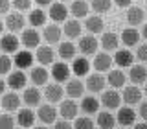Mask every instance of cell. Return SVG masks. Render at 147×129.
Returning a JSON list of instances; mask_svg holds the SVG:
<instances>
[{"instance_id":"cell-10","label":"cell","mask_w":147,"mask_h":129,"mask_svg":"<svg viewBox=\"0 0 147 129\" xmlns=\"http://www.w3.org/2000/svg\"><path fill=\"white\" fill-rule=\"evenodd\" d=\"M26 81H28L26 74L22 72V70H17V72L9 74L7 87H9V89H13V90H20V89H24V87H26Z\"/></svg>"},{"instance_id":"cell-11","label":"cell","mask_w":147,"mask_h":129,"mask_svg":"<svg viewBox=\"0 0 147 129\" xmlns=\"http://www.w3.org/2000/svg\"><path fill=\"white\" fill-rule=\"evenodd\" d=\"M37 118L40 122H44V126L48 124H55V118H57V111L52 105H40L39 107V113H37Z\"/></svg>"},{"instance_id":"cell-12","label":"cell","mask_w":147,"mask_h":129,"mask_svg":"<svg viewBox=\"0 0 147 129\" xmlns=\"http://www.w3.org/2000/svg\"><path fill=\"white\" fill-rule=\"evenodd\" d=\"M129 77L134 85H140V83H147V68L144 64H132L131 70H129Z\"/></svg>"},{"instance_id":"cell-26","label":"cell","mask_w":147,"mask_h":129,"mask_svg":"<svg viewBox=\"0 0 147 129\" xmlns=\"http://www.w3.org/2000/svg\"><path fill=\"white\" fill-rule=\"evenodd\" d=\"M63 33L68 37V39H76V37L81 35V24L77 18H74V20H66L64 22V30Z\"/></svg>"},{"instance_id":"cell-38","label":"cell","mask_w":147,"mask_h":129,"mask_svg":"<svg viewBox=\"0 0 147 129\" xmlns=\"http://www.w3.org/2000/svg\"><path fill=\"white\" fill-rule=\"evenodd\" d=\"M90 7L96 13H107L112 7V2H109V0H94V2H90Z\"/></svg>"},{"instance_id":"cell-5","label":"cell","mask_w":147,"mask_h":129,"mask_svg":"<svg viewBox=\"0 0 147 129\" xmlns=\"http://www.w3.org/2000/svg\"><path fill=\"white\" fill-rule=\"evenodd\" d=\"M24 24H26V18L22 17V13H9L6 17V28L13 33L24 30Z\"/></svg>"},{"instance_id":"cell-43","label":"cell","mask_w":147,"mask_h":129,"mask_svg":"<svg viewBox=\"0 0 147 129\" xmlns=\"http://www.w3.org/2000/svg\"><path fill=\"white\" fill-rule=\"evenodd\" d=\"M136 57L140 59V61H147V43H144V44H140V46H138Z\"/></svg>"},{"instance_id":"cell-44","label":"cell","mask_w":147,"mask_h":129,"mask_svg":"<svg viewBox=\"0 0 147 129\" xmlns=\"http://www.w3.org/2000/svg\"><path fill=\"white\" fill-rule=\"evenodd\" d=\"M11 4H13V2H7V0H4V2H0V13L7 17V15H9L7 11H9V6H11Z\"/></svg>"},{"instance_id":"cell-2","label":"cell","mask_w":147,"mask_h":129,"mask_svg":"<svg viewBox=\"0 0 147 129\" xmlns=\"http://www.w3.org/2000/svg\"><path fill=\"white\" fill-rule=\"evenodd\" d=\"M20 43L24 44L26 48H39V44H40V33L35 30V28H28V30H24V33H22Z\"/></svg>"},{"instance_id":"cell-23","label":"cell","mask_w":147,"mask_h":129,"mask_svg":"<svg viewBox=\"0 0 147 129\" xmlns=\"http://www.w3.org/2000/svg\"><path fill=\"white\" fill-rule=\"evenodd\" d=\"M66 94L70 96V98L74 100V98H81L83 96V92H85V85L79 81V79H70L66 83Z\"/></svg>"},{"instance_id":"cell-37","label":"cell","mask_w":147,"mask_h":129,"mask_svg":"<svg viewBox=\"0 0 147 129\" xmlns=\"http://www.w3.org/2000/svg\"><path fill=\"white\" fill-rule=\"evenodd\" d=\"M76 46L72 43H61L59 44V55H61L63 59H74L76 57Z\"/></svg>"},{"instance_id":"cell-40","label":"cell","mask_w":147,"mask_h":129,"mask_svg":"<svg viewBox=\"0 0 147 129\" xmlns=\"http://www.w3.org/2000/svg\"><path fill=\"white\" fill-rule=\"evenodd\" d=\"M15 127V118L9 113H4L0 116V129H13Z\"/></svg>"},{"instance_id":"cell-21","label":"cell","mask_w":147,"mask_h":129,"mask_svg":"<svg viewBox=\"0 0 147 129\" xmlns=\"http://www.w3.org/2000/svg\"><path fill=\"white\" fill-rule=\"evenodd\" d=\"M44 39H46V43H50V44H55V43H59L61 41V35H63V31H61V28H59L57 24H50V26H46L44 28Z\"/></svg>"},{"instance_id":"cell-33","label":"cell","mask_w":147,"mask_h":129,"mask_svg":"<svg viewBox=\"0 0 147 129\" xmlns=\"http://www.w3.org/2000/svg\"><path fill=\"white\" fill-rule=\"evenodd\" d=\"M70 11L76 18H83L88 15V2H83V0H77V2H72Z\"/></svg>"},{"instance_id":"cell-29","label":"cell","mask_w":147,"mask_h":129,"mask_svg":"<svg viewBox=\"0 0 147 129\" xmlns=\"http://www.w3.org/2000/svg\"><path fill=\"white\" fill-rule=\"evenodd\" d=\"M72 70L76 76H86L90 70V63L86 57H76L74 59V64H72Z\"/></svg>"},{"instance_id":"cell-46","label":"cell","mask_w":147,"mask_h":129,"mask_svg":"<svg viewBox=\"0 0 147 129\" xmlns=\"http://www.w3.org/2000/svg\"><path fill=\"white\" fill-rule=\"evenodd\" d=\"M53 129H74L68 122H55L53 124Z\"/></svg>"},{"instance_id":"cell-52","label":"cell","mask_w":147,"mask_h":129,"mask_svg":"<svg viewBox=\"0 0 147 129\" xmlns=\"http://www.w3.org/2000/svg\"><path fill=\"white\" fill-rule=\"evenodd\" d=\"M33 129H48L46 126H37V127H33Z\"/></svg>"},{"instance_id":"cell-13","label":"cell","mask_w":147,"mask_h":129,"mask_svg":"<svg viewBox=\"0 0 147 129\" xmlns=\"http://www.w3.org/2000/svg\"><path fill=\"white\" fill-rule=\"evenodd\" d=\"M13 63H15V67H18L20 70H24V68L31 67V63H33V55H31L30 50H20V52L15 54Z\"/></svg>"},{"instance_id":"cell-18","label":"cell","mask_w":147,"mask_h":129,"mask_svg":"<svg viewBox=\"0 0 147 129\" xmlns=\"http://www.w3.org/2000/svg\"><path fill=\"white\" fill-rule=\"evenodd\" d=\"M101 103L107 109H118L119 107V94L116 90H105L101 94Z\"/></svg>"},{"instance_id":"cell-19","label":"cell","mask_w":147,"mask_h":129,"mask_svg":"<svg viewBox=\"0 0 147 129\" xmlns=\"http://www.w3.org/2000/svg\"><path fill=\"white\" fill-rule=\"evenodd\" d=\"M50 74L46 70V67H35L31 68V74H30V79L33 85H46V81H48Z\"/></svg>"},{"instance_id":"cell-42","label":"cell","mask_w":147,"mask_h":129,"mask_svg":"<svg viewBox=\"0 0 147 129\" xmlns=\"http://www.w3.org/2000/svg\"><path fill=\"white\" fill-rule=\"evenodd\" d=\"M13 6H15V9H18V11H26V9L31 7V2L30 0H15Z\"/></svg>"},{"instance_id":"cell-31","label":"cell","mask_w":147,"mask_h":129,"mask_svg":"<svg viewBox=\"0 0 147 129\" xmlns=\"http://www.w3.org/2000/svg\"><path fill=\"white\" fill-rule=\"evenodd\" d=\"M125 74H123L121 70H110L109 72V77H107V81H109V85L112 87V89H119V87H123L125 85Z\"/></svg>"},{"instance_id":"cell-7","label":"cell","mask_w":147,"mask_h":129,"mask_svg":"<svg viewBox=\"0 0 147 129\" xmlns=\"http://www.w3.org/2000/svg\"><path fill=\"white\" fill-rule=\"evenodd\" d=\"M142 92L136 85H131V87H125L123 89V101L127 105H134V103H142Z\"/></svg>"},{"instance_id":"cell-6","label":"cell","mask_w":147,"mask_h":129,"mask_svg":"<svg viewBox=\"0 0 147 129\" xmlns=\"http://www.w3.org/2000/svg\"><path fill=\"white\" fill-rule=\"evenodd\" d=\"M66 94V90L63 89L59 83H52V85H46V90H44V96L48 101H52V103H55V101H61L63 96Z\"/></svg>"},{"instance_id":"cell-51","label":"cell","mask_w":147,"mask_h":129,"mask_svg":"<svg viewBox=\"0 0 147 129\" xmlns=\"http://www.w3.org/2000/svg\"><path fill=\"white\" fill-rule=\"evenodd\" d=\"M142 35H144V39L147 41V24H144V28H142Z\"/></svg>"},{"instance_id":"cell-39","label":"cell","mask_w":147,"mask_h":129,"mask_svg":"<svg viewBox=\"0 0 147 129\" xmlns=\"http://www.w3.org/2000/svg\"><path fill=\"white\" fill-rule=\"evenodd\" d=\"M13 64H15V63L11 61V57L4 54L2 59H0V72H2V76H9V74H11V67H13Z\"/></svg>"},{"instance_id":"cell-24","label":"cell","mask_w":147,"mask_h":129,"mask_svg":"<svg viewBox=\"0 0 147 129\" xmlns=\"http://www.w3.org/2000/svg\"><path fill=\"white\" fill-rule=\"evenodd\" d=\"M140 35L142 33L136 28H125L123 33H121V41H123L125 46H134V44H138V41H140Z\"/></svg>"},{"instance_id":"cell-34","label":"cell","mask_w":147,"mask_h":129,"mask_svg":"<svg viewBox=\"0 0 147 129\" xmlns=\"http://www.w3.org/2000/svg\"><path fill=\"white\" fill-rule=\"evenodd\" d=\"M85 26H86V30H88L90 33H101V31H103V18L98 17V15L88 17L86 22H85Z\"/></svg>"},{"instance_id":"cell-50","label":"cell","mask_w":147,"mask_h":129,"mask_svg":"<svg viewBox=\"0 0 147 129\" xmlns=\"http://www.w3.org/2000/svg\"><path fill=\"white\" fill-rule=\"evenodd\" d=\"M134 129H147V124L145 122H142V124H136Z\"/></svg>"},{"instance_id":"cell-15","label":"cell","mask_w":147,"mask_h":129,"mask_svg":"<svg viewBox=\"0 0 147 129\" xmlns=\"http://www.w3.org/2000/svg\"><path fill=\"white\" fill-rule=\"evenodd\" d=\"M61 116L64 118V120H74L77 116V111H79V107L76 105V101L74 100H64V101H61Z\"/></svg>"},{"instance_id":"cell-3","label":"cell","mask_w":147,"mask_h":129,"mask_svg":"<svg viewBox=\"0 0 147 129\" xmlns=\"http://www.w3.org/2000/svg\"><path fill=\"white\" fill-rule=\"evenodd\" d=\"M52 77L55 79V83H59V85H61L63 81H68V77H70V67H68L66 63H53Z\"/></svg>"},{"instance_id":"cell-49","label":"cell","mask_w":147,"mask_h":129,"mask_svg":"<svg viewBox=\"0 0 147 129\" xmlns=\"http://www.w3.org/2000/svg\"><path fill=\"white\" fill-rule=\"evenodd\" d=\"M6 87H7V81H0V92H6Z\"/></svg>"},{"instance_id":"cell-32","label":"cell","mask_w":147,"mask_h":129,"mask_svg":"<svg viewBox=\"0 0 147 129\" xmlns=\"http://www.w3.org/2000/svg\"><path fill=\"white\" fill-rule=\"evenodd\" d=\"M114 124H116V116H114V114H110L109 111L98 114V126L101 129H114Z\"/></svg>"},{"instance_id":"cell-30","label":"cell","mask_w":147,"mask_h":129,"mask_svg":"<svg viewBox=\"0 0 147 129\" xmlns=\"http://www.w3.org/2000/svg\"><path fill=\"white\" fill-rule=\"evenodd\" d=\"M132 61H134V57L129 50H118L114 55V63L118 67H132Z\"/></svg>"},{"instance_id":"cell-27","label":"cell","mask_w":147,"mask_h":129,"mask_svg":"<svg viewBox=\"0 0 147 129\" xmlns=\"http://www.w3.org/2000/svg\"><path fill=\"white\" fill-rule=\"evenodd\" d=\"M17 122L22 127H31L35 124V113L31 109H20L17 114Z\"/></svg>"},{"instance_id":"cell-47","label":"cell","mask_w":147,"mask_h":129,"mask_svg":"<svg viewBox=\"0 0 147 129\" xmlns=\"http://www.w3.org/2000/svg\"><path fill=\"white\" fill-rule=\"evenodd\" d=\"M116 4H118V7H127V9H129V7H132V6H131V4H132L131 0H118Z\"/></svg>"},{"instance_id":"cell-14","label":"cell","mask_w":147,"mask_h":129,"mask_svg":"<svg viewBox=\"0 0 147 129\" xmlns=\"http://www.w3.org/2000/svg\"><path fill=\"white\" fill-rule=\"evenodd\" d=\"M66 15H68V7L61 2H53L50 6V18L55 22H63L66 20Z\"/></svg>"},{"instance_id":"cell-22","label":"cell","mask_w":147,"mask_h":129,"mask_svg":"<svg viewBox=\"0 0 147 129\" xmlns=\"http://www.w3.org/2000/svg\"><path fill=\"white\" fill-rule=\"evenodd\" d=\"M116 120L121 124V126H132V124H134V120H136V113L131 107H121V109L118 111Z\"/></svg>"},{"instance_id":"cell-9","label":"cell","mask_w":147,"mask_h":129,"mask_svg":"<svg viewBox=\"0 0 147 129\" xmlns=\"http://www.w3.org/2000/svg\"><path fill=\"white\" fill-rule=\"evenodd\" d=\"M35 57H37V61L40 63V67H48V64H53L55 52L50 48V46H39Z\"/></svg>"},{"instance_id":"cell-25","label":"cell","mask_w":147,"mask_h":129,"mask_svg":"<svg viewBox=\"0 0 147 129\" xmlns=\"http://www.w3.org/2000/svg\"><path fill=\"white\" fill-rule=\"evenodd\" d=\"M22 100H24V103L30 105V107L39 105L40 103V92H39V89H37V87H30V89H26Z\"/></svg>"},{"instance_id":"cell-35","label":"cell","mask_w":147,"mask_h":129,"mask_svg":"<svg viewBox=\"0 0 147 129\" xmlns=\"http://www.w3.org/2000/svg\"><path fill=\"white\" fill-rule=\"evenodd\" d=\"M28 20H30V24L35 26V28H37V26H44V22H46V13H44L40 7L31 9V11H30V18H28Z\"/></svg>"},{"instance_id":"cell-41","label":"cell","mask_w":147,"mask_h":129,"mask_svg":"<svg viewBox=\"0 0 147 129\" xmlns=\"http://www.w3.org/2000/svg\"><path fill=\"white\" fill-rule=\"evenodd\" d=\"M76 129H94V122L88 118V116H83V118H77L76 120Z\"/></svg>"},{"instance_id":"cell-48","label":"cell","mask_w":147,"mask_h":129,"mask_svg":"<svg viewBox=\"0 0 147 129\" xmlns=\"http://www.w3.org/2000/svg\"><path fill=\"white\" fill-rule=\"evenodd\" d=\"M35 4H37L40 9H42V7H46V6H52L53 2H48V0H39V2H35Z\"/></svg>"},{"instance_id":"cell-45","label":"cell","mask_w":147,"mask_h":129,"mask_svg":"<svg viewBox=\"0 0 147 129\" xmlns=\"http://www.w3.org/2000/svg\"><path fill=\"white\" fill-rule=\"evenodd\" d=\"M140 116L147 122V101H142L140 103Z\"/></svg>"},{"instance_id":"cell-17","label":"cell","mask_w":147,"mask_h":129,"mask_svg":"<svg viewBox=\"0 0 147 129\" xmlns=\"http://www.w3.org/2000/svg\"><path fill=\"white\" fill-rule=\"evenodd\" d=\"M144 18H145V13H144V9H142V7L132 6V7L127 9V20H129V24H131V28L142 24Z\"/></svg>"},{"instance_id":"cell-20","label":"cell","mask_w":147,"mask_h":129,"mask_svg":"<svg viewBox=\"0 0 147 129\" xmlns=\"http://www.w3.org/2000/svg\"><path fill=\"white\" fill-rule=\"evenodd\" d=\"M86 89L90 92H101L105 89V77L101 74H92L86 77Z\"/></svg>"},{"instance_id":"cell-36","label":"cell","mask_w":147,"mask_h":129,"mask_svg":"<svg viewBox=\"0 0 147 129\" xmlns=\"http://www.w3.org/2000/svg\"><path fill=\"white\" fill-rule=\"evenodd\" d=\"M101 46H103L107 52L116 50L118 48V35L116 33H103V37H101Z\"/></svg>"},{"instance_id":"cell-1","label":"cell","mask_w":147,"mask_h":129,"mask_svg":"<svg viewBox=\"0 0 147 129\" xmlns=\"http://www.w3.org/2000/svg\"><path fill=\"white\" fill-rule=\"evenodd\" d=\"M98 39H96L94 35H86V37H81L79 39V46L77 48L81 50L83 55H94L98 52Z\"/></svg>"},{"instance_id":"cell-16","label":"cell","mask_w":147,"mask_h":129,"mask_svg":"<svg viewBox=\"0 0 147 129\" xmlns=\"http://www.w3.org/2000/svg\"><path fill=\"white\" fill-rule=\"evenodd\" d=\"M112 61L114 59L110 57L109 54H96V57H94V68L98 72H107L110 70V67H112Z\"/></svg>"},{"instance_id":"cell-4","label":"cell","mask_w":147,"mask_h":129,"mask_svg":"<svg viewBox=\"0 0 147 129\" xmlns=\"http://www.w3.org/2000/svg\"><path fill=\"white\" fill-rule=\"evenodd\" d=\"M0 44H2V52L4 54H17V52H20L18 50V44H20V41L17 39L13 33H6V35H2V41H0Z\"/></svg>"},{"instance_id":"cell-8","label":"cell","mask_w":147,"mask_h":129,"mask_svg":"<svg viewBox=\"0 0 147 129\" xmlns=\"http://www.w3.org/2000/svg\"><path fill=\"white\" fill-rule=\"evenodd\" d=\"M20 107V98H18L17 92H6L2 96V109L6 113H13Z\"/></svg>"},{"instance_id":"cell-53","label":"cell","mask_w":147,"mask_h":129,"mask_svg":"<svg viewBox=\"0 0 147 129\" xmlns=\"http://www.w3.org/2000/svg\"><path fill=\"white\" fill-rule=\"evenodd\" d=\"M144 92H145V94H147V83H145V90H144Z\"/></svg>"},{"instance_id":"cell-28","label":"cell","mask_w":147,"mask_h":129,"mask_svg":"<svg viewBox=\"0 0 147 129\" xmlns=\"http://www.w3.org/2000/svg\"><path fill=\"white\" fill-rule=\"evenodd\" d=\"M98 109H99V101L96 100L94 96H86V98H83V101H81V111L86 114V116L98 113Z\"/></svg>"}]
</instances>
